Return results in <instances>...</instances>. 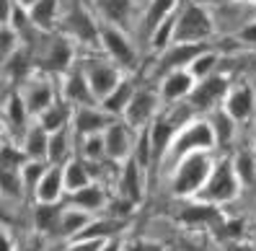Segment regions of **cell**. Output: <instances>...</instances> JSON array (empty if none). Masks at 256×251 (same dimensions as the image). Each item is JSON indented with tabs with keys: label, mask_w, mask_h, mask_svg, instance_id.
Returning <instances> with one entry per match:
<instances>
[{
	"label": "cell",
	"mask_w": 256,
	"mask_h": 251,
	"mask_svg": "<svg viewBox=\"0 0 256 251\" xmlns=\"http://www.w3.org/2000/svg\"><path fill=\"white\" fill-rule=\"evenodd\" d=\"M104 246V238H72V244L65 251H98Z\"/></svg>",
	"instance_id": "obj_45"
},
{
	"label": "cell",
	"mask_w": 256,
	"mask_h": 251,
	"mask_svg": "<svg viewBox=\"0 0 256 251\" xmlns=\"http://www.w3.org/2000/svg\"><path fill=\"white\" fill-rule=\"evenodd\" d=\"M254 138H256V132H254Z\"/></svg>",
	"instance_id": "obj_51"
},
{
	"label": "cell",
	"mask_w": 256,
	"mask_h": 251,
	"mask_svg": "<svg viewBox=\"0 0 256 251\" xmlns=\"http://www.w3.org/2000/svg\"><path fill=\"white\" fill-rule=\"evenodd\" d=\"M104 202H106V197H104V189L96 186V184H88L83 189H78L72 194V204L75 208H80L86 212H96L104 208Z\"/></svg>",
	"instance_id": "obj_27"
},
{
	"label": "cell",
	"mask_w": 256,
	"mask_h": 251,
	"mask_svg": "<svg viewBox=\"0 0 256 251\" xmlns=\"http://www.w3.org/2000/svg\"><path fill=\"white\" fill-rule=\"evenodd\" d=\"M254 3H256V0H254Z\"/></svg>",
	"instance_id": "obj_53"
},
{
	"label": "cell",
	"mask_w": 256,
	"mask_h": 251,
	"mask_svg": "<svg viewBox=\"0 0 256 251\" xmlns=\"http://www.w3.org/2000/svg\"><path fill=\"white\" fill-rule=\"evenodd\" d=\"M233 168H236V174H238L240 184H246V186L256 184V158H254V153H248V150L238 153V156L233 158Z\"/></svg>",
	"instance_id": "obj_34"
},
{
	"label": "cell",
	"mask_w": 256,
	"mask_h": 251,
	"mask_svg": "<svg viewBox=\"0 0 256 251\" xmlns=\"http://www.w3.org/2000/svg\"><path fill=\"white\" fill-rule=\"evenodd\" d=\"M101 47L106 50V54L112 57V62L116 68L124 70H134L138 68V52H134L132 42L127 39V34L116 26H101Z\"/></svg>",
	"instance_id": "obj_5"
},
{
	"label": "cell",
	"mask_w": 256,
	"mask_h": 251,
	"mask_svg": "<svg viewBox=\"0 0 256 251\" xmlns=\"http://www.w3.org/2000/svg\"><path fill=\"white\" fill-rule=\"evenodd\" d=\"M254 248H256V244H254Z\"/></svg>",
	"instance_id": "obj_52"
},
{
	"label": "cell",
	"mask_w": 256,
	"mask_h": 251,
	"mask_svg": "<svg viewBox=\"0 0 256 251\" xmlns=\"http://www.w3.org/2000/svg\"><path fill=\"white\" fill-rule=\"evenodd\" d=\"M70 62H72V44L65 36L52 39L42 54V68L47 72H65Z\"/></svg>",
	"instance_id": "obj_15"
},
{
	"label": "cell",
	"mask_w": 256,
	"mask_h": 251,
	"mask_svg": "<svg viewBox=\"0 0 256 251\" xmlns=\"http://www.w3.org/2000/svg\"><path fill=\"white\" fill-rule=\"evenodd\" d=\"M134 94H138V88H134V80H132V78H122L114 91L101 101V109H104V112H109L112 116L124 114Z\"/></svg>",
	"instance_id": "obj_19"
},
{
	"label": "cell",
	"mask_w": 256,
	"mask_h": 251,
	"mask_svg": "<svg viewBox=\"0 0 256 251\" xmlns=\"http://www.w3.org/2000/svg\"><path fill=\"white\" fill-rule=\"evenodd\" d=\"M182 220L186 226L192 228H200V226H222L225 218L220 215V210L215 208V204L210 202H200V204H192V208H186L182 212Z\"/></svg>",
	"instance_id": "obj_22"
},
{
	"label": "cell",
	"mask_w": 256,
	"mask_h": 251,
	"mask_svg": "<svg viewBox=\"0 0 256 251\" xmlns=\"http://www.w3.org/2000/svg\"><path fill=\"white\" fill-rule=\"evenodd\" d=\"M88 226H91V212H86L80 208H65L62 210V220H60V236L62 238H75L80 236Z\"/></svg>",
	"instance_id": "obj_26"
},
{
	"label": "cell",
	"mask_w": 256,
	"mask_h": 251,
	"mask_svg": "<svg viewBox=\"0 0 256 251\" xmlns=\"http://www.w3.org/2000/svg\"><path fill=\"white\" fill-rule=\"evenodd\" d=\"M212 34H215V24L210 18V13L197 3H189L182 10V16H176L174 42H207Z\"/></svg>",
	"instance_id": "obj_4"
},
{
	"label": "cell",
	"mask_w": 256,
	"mask_h": 251,
	"mask_svg": "<svg viewBox=\"0 0 256 251\" xmlns=\"http://www.w3.org/2000/svg\"><path fill=\"white\" fill-rule=\"evenodd\" d=\"M47 174V166H44V160H28V164L21 168V179H24V186L36 192L42 176Z\"/></svg>",
	"instance_id": "obj_43"
},
{
	"label": "cell",
	"mask_w": 256,
	"mask_h": 251,
	"mask_svg": "<svg viewBox=\"0 0 256 251\" xmlns=\"http://www.w3.org/2000/svg\"><path fill=\"white\" fill-rule=\"evenodd\" d=\"M101 8L112 24H127L132 16V0H101Z\"/></svg>",
	"instance_id": "obj_35"
},
{
	"label": "cell",
	"mask_w": 256,
	"mask_h": 251,
	"mask_svg": "<svg viewBox=\"0 0 256 251\" xmlns=\"http://www.w3.org/2000/svg\"><path fill=\"white\" fill-rule=\"evenodd\" d=\"M212 160L207 153H189L176 164L174 176H171V192L174 197H197L204 182L210 179L212 171Z\"/></svg>",
	"instance_id": "obj_1"
},
{
	"label": "cell",
	"mask_w": 256,
	"mask_h": 251,
	"mask_svg": "<svg viewBox=\"0 0 256 251\" xmlns=\"http://www.w3.org/2000/svg\"><path fill=\"white\" fill-rule=\"evenodd\" d=\"M104 140H106V156L112 160H124L132 150V140H130V130L127 124L112 122L104 130Z\"/></svg>",
	"instance_id": "obj_18"
},
{
	"label": "cell",
	"mask_w": 256,
	"mask_h": 251,
	"mask_svg": "<svg viewBox=\"0 0 256 251\" xmlns=\"http://www.w3.org/2000/svg\"><path fill=\"white\" fill-rule=\"evenodd\" d=\"M140 171L142 166L138 164L134 158H130L124 168H122V176H119V189H122V197L138 204L142 200V179H140Z\"/></svg>",
	"instance_id": "obj_21"
},
{
	"label": "cell",
	"mask_w": 256,
	"mask_h": 251,
	"mask_svg": "<svg viewBox=\"0 0 256 251\" xmlns=\"http://www.w3.org/2000/svg\"><path fill=\"white\" fill-rule=\"evenodd\" d=\"M215 145H218V138H215L212 124L204 122V120H194L184 130H178L168 156H171L174 166H176L184 156H189V153H210Z\"/></svg>",
	"instance_id": "obj_3"
},
{
	"label": "cell",
	"mask_w": 256,
	"mask_h": 251,
	"mask_svg": "<svg viewBox=\"0 0 256 251\" xmlns=\"http://www.w3.org/2000/svg\"><path fill=\"white\" fill-rule=\"evenodd\" d=\"M238 39H240V42H248V44H256V21L240 28V32H238Z\"/></svg>",
	"instance_id": "obj_47"
},
{
	"label": "cell",
	"mask_w": 256,
	"mask_h": 251,
	"mask_svg": "<svg viewBox=\"0 0 256 251\" xmlns=\"http://www.w3.org/2000/svg\"><path fill=\"white\" fill-rule=\"evenodd\" d=\"M3 65H6V72H8V76L16 78V80H24L26 72L32 70V62H28V52H26L24 47H18L16 52L8 57V60H3Z\"/></svg>",
	"instance_id": "obj_36"
},
{
	"label": "cell",
	"mask_w": 256,
	"mask_h": 251,
	"mask_svg": "<svg viewBox=\"0 0 256 251\" xmlns=\"http://www.w3.org/2000/svg\"><path fill=\"white\" fill-rule=\"evenodd\" d=\"M225 112H228L236 122H244L254 112V94L248 86H238L225 96Z\"/></svg>",
	"instance_id": "obj_20"
},
{
	"label": "cell",
	"mask_w": 256,
	"mask_h": 251,
	"mask_svg": "<svg viewBox=\"0 0 256 251\" xmlns=\"http://www.w3.org/2000/svg\"><path fill=\"white\" fill-rule=\"evenodd\" d=\"M194 86H197V78L192 76L189 70H171L163 76V83H160V96L163 101H182V98H189V94L194 91Z\"/></svg>",
	"instance_id": "obj_12"
},
{
	"label": "cell",
	"mask_w": 256,
	"mask_h": 251,
	"mask_svg": "<svg viewBox=\"0 0 256 251\" xmlns=\"http://www.w3.org/2000/svg\"><path fill=\"white\" fill-rule=\"evenodd\" d=\"M158 104H160V96L156 91H150V88H138V94L132 96L127 112L122 114L124 124L134 127V130H145L148 122H153V116L158 112Z\"/></svg>",
	"instance_id": "obj_7"
},
{
	"label": "cell",
	"mask_w": 256,
	"mask_h": 251,
	"mask_svg": "<svg viewBox=\"0 0 256 251\" xmlns=\"http://www.w3.org/2000/svg\"><path fill=\"white\" fill-rule=\"evenodd\" d=\"M233 116L228 114V112H215L212 114V120H210V124H212V130H215V138H218V142H228L230 138H233Z\"/></svg>",
	"instance_id": "obj_39"
},
{
	"label": "cell",
	"mask_w": 256,
	"mask_h": 251,
	"mask_svg": "<svg viewBox=\"0 0 256 251\" xmlns=\"http://www.w3.org/2000/svg\"><path fill=\"white\" fill-rule=\"evenodd\" d=\"M101 156H106V140H104V132L86 135L83 138V158L86 160H98Z\"/></svg>",
	"instance_id": "obj_41"
},
{
	"label": "cell",
	"mask_w": 256,
	"mask_h": 251,
	"mask_svg": "<svg viewBox=\"0 0 256 251\" xmlns=\"http://www.w3.org/2000/svg\"><path fill=\"white\" fill-rule=\"evenodd\" d=\"M65 32L78 44H98L101 42V28L91 18V13L80 6H72L65 16Z\"/></svg>",
	"instance_id": "obj_9"
},
{
	"label": "cell",
	"mask_w": 256,
	"mask_h": 251,
	"mask_svg": "<svg viewBox=\"0 0 256 251\" xmlns=\"http://www.w3.org/2000/svg\"><path fill=\"white\" fill-rule=\"evenodd\" d=\"M207 50L204 42H176L174 47L163 54L158 62V72H171V70H189V65Z\"/></svg>",
	"instance_id": "obj_10"
},
{
	"label": "cell",
	"mask_w": 256,
	"mask_h": 251,
	"mask_svg": "<svg viewBox=\"0 0 256 251\" xmlns=\"http://www.w3.org/2000/svg\"><path fill=\"white\" fill-rule=\"evenodd\" d=\"M62 210L57 202H39L34 208V226L47 233V236H60V220H62Z\"/></svg>",
	"instance_id": "obj_23"
},
{
	"label": "cell",
	"mask_w": 256,
	"mask_h": 251,
	"mask_svg": "<svg viewBox=\"0 0 256 251\" xmlns=\"http://www.w3.org/2000/svg\"><path fill=\"white\" fill-rule=\"evenodd\" d=\"M238 192H240V179H238V174L233 168V160L222 158L220 164L212 166L210 179L204 182L197 200L210 202V204H225V202H233L238 197Z\"/></svg>",
	"instance_id": "obj_2"
},
{
	"label": "cell",
	"mask_w": 256,
	"mask_h": 251,
	"mask_svg": "<svg viewBox=\"0 0 256 251\" xmlns=\"http://www.w3.org/2000/svg\"><path fill=\"white\" fill-rule=\"evenodd\" d=\"M65 156H68V132L60 130L50 135V156L47 160L50 164H65Z\"/></svg>",
	"instance_id": "obj_40"
},
{
	"label": "cell",
	"mask_w": 256,
	"mask_h": 251,
	"mask_svg": "<svg viewBox=\"0 0 256 251\" xmlns=\"http://www.w3.org/2000/svg\"><path fill=\"white\" fill-rule=\"evenodd\" d=\"M112 122H114V116L109 112H104V109L98 112L94 106H78V109H75V114H72V127H75V132H78L80 138L104 132Z\"/></svg>",
	"instance_id": "obj_13"
},
{
	"label": "cell",
	"mask_w": 256,
	"mask_h": 251,
	"mask_svg": "<svg viewBox=\"0 0 256 251\" xmlns=\"http://www.w3.org/2000/svg\"><path fill=\"white\" fill-rule=\"evenodd\" d=\"M230 91V80L228 76H222V72H212V76H207L204 80H200L194 86V91L189 94V104L194 109H212L220 98H225Z\"/></svg>",
	"instance_id": "obj_6"
},
{
	"label": "cell",
	"mask_w": 256,
	"mask_h": 251,
	"mask_svg": "<svg viewBox=\"0 0 256 251\" xmlns=\"http://www.w3.org/2000/svg\"><path fill=\"white\" fill-rule=\"evenodd\" d=\"M21 96L26 101V106H28V114H34L39 116L42 112H47L54 101H52V86L47 80H42V78H34V80H26V86L21 88Z\"/></svg>",
	"instance_id": "obj_14"
},
{
	"label": "cell",
	"mask_w": 256,
	"mask_h": 251,
	"mask_svg": "<svg viewBox=\"0 0 256 251\" xmlns=\"http://www.w3.org/2000/svg\"><path fill=\"white\" fill-rule=\"evenodd\" d=\"M98 251H122V244H119L116 238H106V241H104V246H101Z\"/></svg>",
	"instance_id": "obj_48"
},
{
	"label": "cell",
	"mask_w": 256,
	"mask_h": 251,
	"mask_svg": "<svg viewBox=\"0 0 256 251\" xmlns=\"http://www.w3.org/2000/svg\"><path fill=\"white\" fill-rule=\"evenodd\" d=\"M176 39V16H168L166 21H160L153 32H150V47L153 50H163Z\"/></svg>",
	"instance_id": "obj_33"
},
{
	"label": "cell",
	"mask_w": 256,
	"mask_h": 251,
	"mask_svg": "<svg viewBox=\"0 0 256 251\" xmlns=\"http://www.w3.org/2000/svg\"><path fill=\"white\" fill-rule=\"evenodd\" d=\"M16 3L24 8V10H28V8H32V6H36L39 3V0H16Z\"/></svg>",
	"instance_id": "obj_49"
},
{
	"label": "cell",
	"mask_w": 256,
	"mask_h": 251,
	"mask_svg": "<svg viewBox=\"0 0 256 251\" xmlns=\"http://www.w3.org/2000/svg\"><path fill=\"white\" fill-rule=\"evenodd\" d=\"M62 96H65L68 104H75V106H94L98 101L91 91V83H88L83 68L68 72V78L62 83Z\"/></svg>",
	"instance_id": "obj_11"
},
{
	"label": "cell",
	"mask_w": 256,
	"mask_h": 251,
	"mask_svg": "<svg viewBox=\"0 0 256 251\" xmlns=\"http://www.w3.org/2000/svg\"><path fill=\"white\" fill-rule=\"evenodd\" d=\"M215 65H218V52H215V50H204L197 60L189 65V72H192L197 80H204L207 76H212Z\"/></svg>",
	"instance_id": "obj_37"
},
{
	"label": "cell",
	"mask_w": 256,
	"mask_h": 251,
	"mask_svg": "<svg viewBox=\"0 0 256 251\" xmlns=\"http://www.w3.org/2000/svg\"><path fill=\"white\" fill-rule=\"evenodd\" d=\"M24 150H26V156L32 160H47V156H50V132L44 130L39 122L26 130Z\"/></svg>",
	"instance_id": "obj_24"
},
{
	"label": "cell",
	"mask_w": 256,
	"mask_h": 251,
	"mask_svg": "<svg viewBox=\"0 0 256 251\" xmlns=\"http://www.w3.org/2000/svg\"><path fill=\"white\" fill-rule=\"evenodd\" d=\"M148 132H150V145H153V160L166 158L168 150H171V145H174V140H176V135H178V127L163 116V120H156L153 124H150Z\"/></svg>",
	"instance_id": "obj_17"
},
{
	"label": "cell",
	"mask_w": 256,
	"mask_h": 251,
	"mask_svg": "<svg viewBox=\"0 0 256 251\" xmlns=\"http://www.w3.org/2000/svg\"><path fill=\"white\" fill-rule=\"evenodd\" d=\"M174 8H176V0H150V6L145 10V28L153 32L160 21L174 16Z\"/></svg>",
	"instance_id": "obj_32"
},
{
	"label": "cell",
	"mask_w": 256,
	"mask_h": 251,
	"mask_svg": "<svg viewBox=\"0 0 256 251\" xmlns=\"http://www.w3.org/2000/svg\"><path fill=\"white\" fill-rule=\"evenodd\" d=\"M220 233L228 236V238H236V236L244 233V223H240V220H233V223H222V226H220Z\"/></svg>",
	"instance_id": "obj_46"
},
{
	"label": "cell",
	"mask_w": 256,
	"mask_h": 251,
	"mask_svg": "<svg viewBox=\"0 0 256 251\" xmlns=\"http://www.w3.org/2000/svg\"><path fill=\"white\" fill-rule=\"evenodd\" d=\"M83 72H86L88 83H91V91H94V96H96L98 101L106 98L114 88L119 86V80H122V76H119V68L104 62V60H86Z\"/></svg>",
	"instance_id": "obj_8"
},
{
	"label": "cell",
	"mask_w": 256,
	"mask_h": 251,
	"mask_svg": "<svg viewBox=\"0 0 256 251\" xmlns=\"http://www.w3.org/2000/svg\"><path fill=\"white\" fill-rule=\"evenodd\" d=\"M28 158L24 148H13L10 142L3 145V168H10V171H21L26 164H28Z\"/></svg>",
	"instance_id": "obj_42"
},
{
	"label": "cell",
	"mask_w": 256,
	"mask_h": 251,
	"mask_svg": "<svg viewBox=\"0 0 256 251\" xmlns=\"http://www.w3.org/2000/svg\"><path fill=\"white\" fill-rule=\"evenodd\" d=\"M122 251H166V246L153 238H134V241L122 244Z\"/></svg>",
	"instance_id": "obj_44"
},
{
	"label": "cell",
	"mask_w": 256,
	"mask_h": 251,
	"mask_svg": "<svg viewBox=\"0 0 256 251\" xmlns=\"http://www.w3.org/2000/svg\"><path fill=\"white\" fill-rule=\"evenodd\" d=\"M88 184H91V174H88L83 160H78V158L68 160V164H65V192L75 194L78 189H83Z\"/></svg>",
	"instance_id": "obj_28"
},
{
	"label": "cell",
	"mask_w": 256,
	"mask_h": 251,
	"mask_svg": "<svg viewBox=\"0 0 256 251\" xmlns=\"http://www.w3.org/2000/svg\"><path fill=\"white\" fill-rule=\"evenodd\" d=\"M251 251H256V248H254V246H251Z\"/></svg>",
	"instance_id": "obj_50"
},
{
	"label": "cell",
	"mask_w": 256,
	"mask_h": 251,
	"mask_svg": "<svg viewBox=\"0 0 256 251\" xmlns=\"http://www.w3.org/2000/svg\"><path fill=\"white\" fill-rule=\"evenodd\" d=\"M24 179H21V171H10L3 168V200H21L24 194Z\"/></svg>",
	"instance_id": "obj_38"
},
{
	"label": "cell",
	"mask_w": 256,
	"mask_h": 251,
	"mask_svg": "<svg viewBox=\"0 0 256 251\" xmlns=\"http://www.w3.org/2000/svg\"><path fill=\"white\" fill-rule=\"evenodd\" d=\"M122 230V220L119 218H104V220H91V226H88L80 236H75V238H114V236Z\"/></svg>",
	"instance_id": "obj_29"
},
{
	"label": "cell",
	"mask_w": 256,
	"mask_h": 251,
	"mask_svg": "<svg viewBox=\"0 0 256 251\" xmlns=\"http://www.w3.org/2000/svg\"><path fill=\"white\" fill-rule=\"evenodd\" d=\"M65 192V166L62 164H52L47 174L42 176V182L34 192L36 202H60Z\"/></svg>",
	"instance_id": "obj_16"
},
{
	"label": "cell",
	"mask_w": 256,
	"mask_h": 251,
	"mask_svg": "<svg viewBox=\"0 0 256 251\" xmlns=\"http://www.w3.org/2000/svg\"><path fill=\"white\" fill-rule=\"evenodd\" d=\"M57 8H60V0H39L36 6L28 8V21L34 24V28L50 34L57 26Z\"/></svg>",
	"instance_id": "obj_25"
},
{
	"label": "cell",
	"mask_w": 256,
	"mask_h": 251,
	"mask_svg": "<svg viewBox=\"0 0 256 251\" xmlns=\"http://www.w3.org/2000/svg\"><path fill=\"white\" fill-rule=\"evenodd\" d=\"M28 120V106H26V101L21 94H10L6 98V124L8 127H16L21 130Z\"/></svg>",
	"instance_id": "obj_30"
},
{
	"label": "cell",
	"mask_w": 256,
	"mask_h": 251,
	"mask_svg": "<svg viewBox=\"0 0 256 251\" xmlns=\"http://www.w3.org/2000/svg\"><path fill=\"white\" fill-rule=\"evenodd\" d=\"M68 120H70V109L65 104H52L47 112L39 114V124L44 127L52 135V132H60L68 127Z\"/></svg>",
	"instance_id": "obj_31"
}]
</instances>
